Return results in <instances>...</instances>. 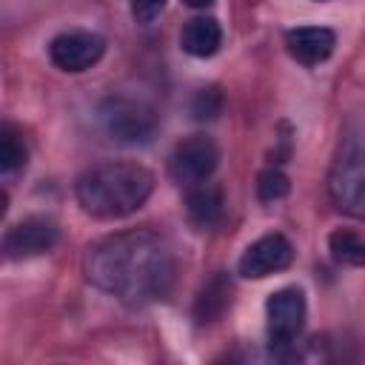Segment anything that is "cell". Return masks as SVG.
I'll list each match as a JSON object with an SVG mask.
<instances>
[{
    "instance_id": "6da1fadb",
    "label": "cell",
    "mask_w": 365,
    "mask_h": 365,
    "mask_svg": "<svg viewBox=\"0 0 365 365\" xmlns=\"http://www.w3.org/2000/svg\"><path fill=\"white\" fill-rule=\"evenodd\" d=\"M86 279L120 299L123 305L140 308L163 299L177 274L171 242L151 228H128L106 234L86 248L83 257Z\"/></svg>"
},
{
    "instance_id": "7a4b0ae2",
    "label": "cell",
    "mask_w": 365,
    "mask_h": 365,
    "mask_svg": "<svg viewBox=\"0 0 365 365\" xmlns=\"http://www.w3.org/2000/svg\"><path fill=\"white\" fill-rule=\"evenodd\" d=\"M154 191V174L140 163L106 160L86 168L77 182L74 194L86 214L97 220H120L134 214Z\"/></svg>"
},
{
    "instance_id": "3957f363",
    "label": "cell",
    "mask_w": 365,
    "mask_h": 365,
    "mask_svg": "<svg viewBox=\"0 0 365 365\" xmlns=\"http://www.w3.org/2000/svg\"><path fill=\"white\" fill-rule=\"evenodd\" d=\"M97 117L103 131L123 143V145H143L157 134L160 117L157 111L137 97H125V94H111L97 106Z\"/></svg>"
},
{
    "instance_id": "277c9868",
    "label": "cell",
    "mask_w": 365,
    "mask_h": 365,
    "mask_svg": "<svg viewBox=\"0 0 365 365\" xmlns=\"http://www.w3.org/2000/svg\"><path fill=\"white\" fill-rule=\"evenodd\" d=\"M328 194L339 211L365 220V145L348 137L331 165L328 174Z\"/></svg>"
},
{
    "instance_id": "5b68a950",
    "label": "cell",
    "mask_w": 365,
    "mask_h": 365,
    "mask_svg": "<svg viewBox=\"0 0 365 365\" xmlns=\"http://www.w3.org/2000/svg\"><path fill=\"white\" fill-rule=\"evenodd\" d=\"M217 163H220L217 143L205 134H191L180 140L168 154V177L182 188H194L200 182H208V177L217 171Z\"/></svg>"
},
{
    "instance_id": "8992f818",
    "label": "cell",
    "mask_w": 365,
    "mask_h": 365,
    "mask_svg": "<svg viewBox=\"0 0 365 365\" xmlns=\"http://www.w3.org/2000/svg\"><path fill=\"white\" fill-rule=\"evenodd\" d=\"M305 294L297 285H285L279 291H274L265 299V319H268V339L271 345H291L302 325H305Z\"/></svg>"
},
{
    "instance_id": "52a82bcc",
    "label": "cell",
    "mask_w": 365,
    "mask_h": 365,
    "mask_svg": "<svg viewBox=\"0 0 365 365\" xmlns=\"http://www.w3.org/2000/svg\"><path fill=\"white\" fill-rule=\"evenodd\" d=\"M103 54H106V40L97 31H86V29L60 31L48 43V60L60 71H71V74L91 68Z\"/></svg>"
},
{
    "instance_id": "ba28073f",
    "label": "cell",
    "mask_w": 365,
    "mask_h": 365,
    "mask_svg": "<svg viewBox=\"0 0 365 365\" xmlns=\"http://www.w3.org/2000/svg\"><path fill=\"white\" fill-rule=\"evenodd\" d=\"M60 237V228L51 217H43V214H34V217H26L20 222H14L6 237H3V254L6 259L17 262V259H29V257H40L46 251L54 248Z\"/></svg>"
},
{
    "instance_id": "9c48e42d",
    "label": "cell",
    "mask_w": 365,
    "mask_h": 365,
    "mask_svg": "<svg viewBox=\"0 0 365 365\" xmlns=\"http://www.w3.org/2000/svg\"><path fill=\"white\" fill-rule=\"evenodd\" d=\"M291 262H294L291 240L285 234L274 231V234H262L259 240H254L242 251V257L237 262V271L245 279H265V277H271L277 271H285Z\"/></svg>"
},
{
    "instance_id": "30bf717a",
    "label": "cell",
    "mask_w": 365,
    "mask_h": 365,
    "mask_svg": "<svg viewBox=\"0 0 365 365\" xmlns=\"http://www.w3.org/2000/svg\"><path fill=\"white\" fill-rule=\"evenodd\" d=\"M336 34L325 26H297L285 31V48L288 54L302 66H319L334 54Z\"/></svg>"
},
{
    "instance_id": "8fae6325",
    "label": "cell",
    "mask_w": 365,
    "mask_h": 365,
    "mask_svg": "<svg viewBox=\"0 0 365 365\" xmlns=\"http://www.w3.org/2000/svg\"><path fill=\"white\" fill-rule=\"evenodd\" d=\"M180 46H182L185 54L205 60V57L220 51L222 29H220V23L214 17H205V14L202 17H191V20H185V26L180 31Z\"/></svg>"
},
{
    "instance_id": "7c38bea8",
    "label": "cell",
    "mask_w": 365,
    "mask_h": 365,
    "mask_svg": "<svg viewBox=\"0 0 365 365\" xmlns=\"http://www.w3.org/2000/svg\"><path fill=\"white\" fill-rule=\"evenodd\" d=\"M185 217L197 231H208L222 220V194L217 185L200 182L185 194Z\"/></svg>"
},
{
    "instance_id": "4fadbf2b",
    "label": "cell",
    "mask_w": 365,
    "mask_h": 365,
    "mask_svg": "<svg viewBox=\"0 0 365 365\" xmlns=\"http://www.w3.org/2000/svg\"><path fill=\"white\" fill-rule=\"evenodd\" d=\"M231 305V282L222 274H214L197 294L194 302V317L197 322H214L217 317H222V311Z\"/></svg>"
},
{
    "instance_id": "5bb4252c",
    "label": "cell",
    "mask_w": 365,
    "mask_h": 365,
    "mask_svg": "<svg viewBox=\"0 0 365 365\" xmlns=\"http://www.w3.org/2000/svg\"><path fill=\"white\" fill-rule=\"evenodd\" d=\"M26 143H23V134L17 131V125L11 123H3L0 125V171L6 177L17 174L20 168H26Z\"/></svg>"
},
{
    "instance_id": "9a60e30c",
    "label": "cell",
    "mask_w": 365,
    "mask_h": 365,
    "mask_svg": "<svg viewBox=\"0 0 365 365\" xmlns=\"http://www.w3.org/2000/svg\"><path fill=\"white\" fill-rule=\"evenodd\" d=\"M328 251L336 262L342 265H354V268H362L365 265V237L348 231V228H336L331 231L328 237Z\"/></svg>"
},
{
    "instance_id": "2e32d148",
    "label": "cell",
    "mask_w": 365,
    "mask_h": 365,
    "mask_svg": "<svg viewBox=\"0 0 365 365\" xmlns=\"http://www.w3.org/2000/svg\"><path fill=\"white\" fill-rule=\"evenodd\" d=\"M288 194V177L279 171V168H265L259 171L257 177V197L262 202H274V200H282Z\"/></svg>"
},
{
    "instance_id": "e0dca14e",
    "label": "cell",
    "mask_w": 365,
    "mask_h": 365,
    "mask_svg": "<svg viewBox=\"0 0 365 365\" xmlns=\"http://www.w3.org/2000/svg\"><path fill=\"white\" fill-rule=\"evenodd\" d=\"M220 108H222V94H220V88L217 86H208V88H200L197 94H194V100H191V114H194V120H214L217 114H220Z\"/></svg>"
},
{
    "instance_id": "ac0fdd59",
    "label": "cell",
    "mask_w": 365,
    "mask_h": 365,
    "mask_svg": "<svg viewBox=\"0 0 365 365\" xmlns=\"http://www.w3.org/2000/svg\"><path fill=\"white\" fill-rule=\"evenodd\" d=\"M165 9V0H131V14L137 23H151Z\"/></svg>"
},
{
    "instance_id": "d6986e66",
    "label": "cell",
    "mask_w": 365,
    "mask_h": 365,
    "mask_svg": "<svg viewBox=\"0 0 365 365\" xmlns=\"http://www.w3.org/2000/svg\"><path fill=\"white\" fill-rule=\"evenodd\" d=\"M185 6H191V9H205V6H211L214 0H182Z\"/></svg>"
}]
</instances>
